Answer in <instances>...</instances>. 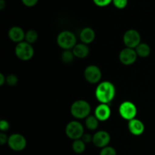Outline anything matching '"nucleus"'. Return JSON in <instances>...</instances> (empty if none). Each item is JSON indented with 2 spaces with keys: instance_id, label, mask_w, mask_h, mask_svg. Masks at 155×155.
I'll list each match as a JSON object with an SVG mask.
<instances>
[{
  "instance_id": "nucleus-1",
  "label": "nucleus",
  "mask_w": 155,
  "mask_h": 155,
  "mask_svg": "<svg viewBox=\"0 0 155 155\" xmlns=\"http://www.w3.org/2000/svg\"><path fill=\"white\" fill-rule=\"evenodd\" d=\"M95 97L101 104H108L116 95V88L110 81H103L95 89Z\"/></svg>"
},
{
  "instance_id": "nucleus-2",
  "label": "nucleus",
  "mask_w": 155,
  "mask_h": 155,
  "mask_svg": "<svg viewBox=\"0 0 155 155\" xmlns=\"http://www.w3.org/2000/svg\"><path fill=\"white\" fill-rule=\"evenodd\" d=\"M71 113L76 119H84L91 113V105L85 100H77L71 107Z\"/></svg>"
},
{
  "instance_id": "nucleus-3",
  "label": "nucleus",
  "mask_w": 155,
  "mask_h": 155,
  "mask_svg": "<svg viewBox=\"0 0 155 155\" xmlns=\"http://www.w3.org/2000/svg\"><path fill=\"white\" fill-rule=\"evenodd\" d=\"M57 43L64 50H72L77 45V37L75 34L69 30L61 32L57 37Z\"/></svg>"
},
{
  "instance_id": "nucleus-4",
  "label": "nucleus",
  "mask_w": 155,
  "mask_h": 155,
  "mask_svg": "<svg viewBox=\"0 0 155 155\" xmlns=\"http://www.w3.org/2000/svg\"><path fill=\"white\" fill-rule=\"evenodd\" d=\"M65 133L69 139L77 140L83 137L84 134V127L83 124L77 120H73L68 123L65 128Z\"/></svg>"
},
{
  "instance_id": "nucleus-5",
  "label": "nucleus",
  "mask_w": 155,
  "mask_h": 155,
  "mask_svg": "<svg viewBox=\"0 0 155 155\" xmlns=\"http://www.w3.org/2000/svg\"><path fill=\"white\" fill-rule=\"evenodd\" d=\"M17 57L21 61H27L34 55V49L31 44L27 42H21L17 44L15 50Z\"/></svg>"
},
{
  "instance_id": "nucleus-6",
  "label": "nucleus",
  "mask_w": 155,
  "mask_h": 155,
  "mask_svg": "<svg viewBox=\"0 0 155 155\" xmlns=\"http://www.w3.org/2000/svg\"><path fill=\"white\" fill-rule=\"evenodd\" d=\"M119 114L122 118L126 120H131L136 118L137 114V107L136 104L130 101H124L119 107Z\"/></svg>"
},
{
  "instance_id": "nucleus-7",
  "label": "nucleus",
  "mask_w": 155,
  "mask_h": 155,
  "mask_svg": "<svg viewBox=\"0 0 155 155\" xmlns=\"http://www.w3.org/2000/svg\"><path fill=\"white\" fill-rule=\"evenodd\" d=\"M124 45L127 48H136L141 43L140 33L134 29H130L125 32L123 37Z\"/></svg>"
},
{
  "instance_id": "nucleus-8",
  "label": "nucleus",
  "mask_w": 155,
  "mask_h": 155,
  "mask_svg": "<svg viewBox=\"0 0 155 155\" xmlns=\"http://www.w3.org/2000/svg\"><path fill=\"white\" fill-rule=\"evenodd\" d=\"M8 145L15 151H21L27 146V140L23 135L14 133L11 135L8 141Z\"/></svg>"
},
{
  "instance_id": "nucleus-9",
  "label": "nucleus",
  "mask_w": 155,
  "mask_h": 155,
  "mask_svg": "<svg viewBox=\"0 0 155 155\" xmlns=\"http://www.w3.org/2000/svg\"><path fill=\"white\" fill-rule=\"evenodd\" d=\"M102 74L101 71L96 65H89L84 71V77L88 83L91 84L98 83L101 80Z\"/></svg>"
},
{
  "instance_id": "nucleus-10",
  "label": "nucleus",
  "mask_w": 155,
  "mask_h": 155,
  "mask_svg": "<svg viewBox=\"0 0 155 155\" xmlns=\"http://www.w3.org/2000/svg\"><path fill=\"white\" fill-rule=\"evenodd\" d=\"M137 53L134 48H125L121 50L119 54V60L123 64L131 65L136 62L137 59Z\"/></svg>"
},
{
  "instance_id": "nucleus-11",
  "label": "nucleus",
  "mask_w": 155,
  "mask_h": 155,
  "mask_svg": "<svg viewBox=\"0 0 155 155\" xmlns=\"http://www.w3.org/2000/svg\"><path fill=\"white\" fill-rule=\"evenodd\" d=\"M110 142V136L107 131L100 130L93 135L92 143L98 148H103L108 146Z\"/></svg>"
},
{
  "instance_id": "nucleus-12",
  "label": "nucleus",
  "mask_w": 155,
  "mask_h": 155,
  "mask_svg": "<svg viewBox=\"0 0 155 155\" xmlns=\"http://www.w3.org/2000/svg\"><path fill=\"white\" fill-rule=\"evenodd\" d=\"M111 114V110L108 104H98L95 109L94 115L99 121H106L110 118Z\"/></svg>"
},
{
  "instance_id": "nucleus-13",
  "label": "nucleus",
  "mask_w": 155,
  "mask_h": 155,
  "mask_svg": "<svg viewBox=\"0 0 155 155\" xmlns=\"http://www.w3.org/2000/svg\"><path fill=\"white\" fill-rule=\"evenodd\" d=\"M128 129L131 134H133V136H138L144 133L145 125L142 120L134 118L128 122Z\"/></svg>"
},
{
  "instance_id": "nucleus-14",
  "label": "nucleus",
  "mask_w": 155,
  "mask_h": 155,
  "mask_svg": "<svg viewBox=\"0 0 155 155\" xmlns=\"http://www.w3.org/2000/svg\"><path fill=\"white\" fill-rule=\"evenodd\" d=\"M26 33L21 27L15 26L8 30V37L12 42L20 43L25 39Z\"/></svg>"
},
{
  "instance_id": "nucleus-15",
  "label": "nucleus",
  "mask_w": 155,
  "mask_h": 155,
  "mask_svg": "<svg viewBox=\"0 0 155 155\" xmlns=\"http://www.w3.org/2000/svg\"><path fill=\"white\" fill-rule=\"evenodd\" d=\"M95 38V33L93 29L91 27H85L81 30L80 33V39L82 43L88 44L92 43Z\"/></svg>"
},
{
  "instance_id": "nucleus-16",
  "label": "nucleus",
  "mask_w": 155,
  "mask_h": 155,
  "mask_svg": "<svg viewBox=\"0 0 155 155\" xmlns=\"http://www.w3.org/2000/svg\"><path fill=\"white\" fill-rule=\"evenodd\" d=\"M74 56L78 58H85L89 54V48L86 44L79 43L77 44L72 49Z\"/></svg>"
},
{
  "instance_id": "nucleus-17",
  "label": "nucleus",
  "mask_w": 155,
  "mask_h": 155,
  "mask_svg": "<svg viewBox=\"0 0 155 155\" xmlns=\"http://www.w3.org/2000/svg\"><path fill=\"white\" fill-rule=\"evenodd\" d=\"M135 50L137 53V55L141 58H147L151 54V48H150V46L147 43H144V42H141L135 48Z\"/></svg>"
},
{
  "instance_id": "nucleus-18",
  "label": "nucleus",
  "mask_w": 155,
  "mask_h": 155,
  "mask_svg": "<svg viewBox=\"0 0 155 155\" xmlns=\"http://www.w3.org/2000/svg\"><path fill=\"white\" fill-rule=\"evenodd\" d=\"M98 124H99V120L97 119L95 115H89V117L86 118V120H85L86 128L89 130H92V131L95 130L98 128Z\"/></svg>"
},
{
  "instance_id": "nucleus-19",
  "label": "nucleus",
  "mask_w": 155,
  "mask_h": 155,
  "mask_svg": "<svg viewBox=\"0 0 155 155\" xmlns=\"http://www.w3.org/2000/svg\"><path fill=\"white\" fill-rule=\"evenodd\" d=\"M72 149L77 154H82L86 150V143L81 139L74 140L72 144Z\"/></svg>"
},
{
  "instance_id": "nucleus-20",
  "label": "nucleus",
  "mask_w": 155,
  "mask_h": 155,
  "mask_svg": "<svg viewBox=\"0 0 155 155\" xmlns=\"http://www.w3.org/2000/svg\"><path fill=\"white\" fill-rule=\"evenodd\" d=\"M74 58H75V56L73 53V51H71V50H64L61 56L62 62H64V64L72 63L74 60Z\"/></svg>"
},
{
  "instance_id": "nucleus-21",
  "label": "nucleus",
  "mask_w": 155,
  "mask_h": 155,
  "mask_svg": "<svg viewBox=\"0 0 155 155\" xmlns=\"http://www.w3.org/2000/svg\"><path fill=\"white\" fill-rule=\"evenodd\" d=\"M38 39V33L35 30H29L26 33L25 35V42L30 44H33L37 41Z\"/></svg>"
},
{
  "instance_id": "nucleus-22",
  "label": "nucleus",
  "mask_w": 155,
  "mask_h": 155,
  "mask_svg": "<svg viewBox=\"0 0 155 155\" xmlns=\"http://www.w3.org/2000/svg\"><path fill=\"white\" fill-rule=\"evenodd\" d=\"M18 82V78L15 74H9L6 77V83L8 86H16Z\"/></svg>"
},
{
  "instance_id": "nucleus-23",
  "label": "nucleus",
  "mask_w": 155,
  "mask_h": 155,
  "mask_svg": "<svg viewBox=\"0 0 155 155\" xmlns=\"http://www.w3.org/2000/svg\"><path fill=\"white\" fill-rule=\"evenodd\" d=\"M99 155H117V151L113 147L107 146L101 150Z\"/></svg>"
},
{
  "instance_id": "nucleus-24",
  "label": "nucleus",
  "mask_w": 155,
  "mask_h": 155,
  "mask_svg": "<svg viewBox=\"0 0 155 155\" xmlns=\"http://www.w3.org/2000/svg\"><path fill=\"white\" fill-rule=\"evenodd\" d=\"M112 2L117 8L123 9L127 7L128 4V0H113Z\"/></svg>"
},
{
  "instance_id": "nucleus-25",
  "label": "nucleus",
  "mask_w": 155,
  "mask_h": 155,
  "mask_svg": "<svg viewBox=\"0 0 155 155\" xmlns=\"http://www.w3.org/2000/svg\"><path fill=\"white\" fill-rule=\"evenodd\" d=\"M93 2L99 7H105L108 5L110 2H113V0H92Z\"/></svg>"
},
{
  "instance_id": "nucleus-26",
  "label": "nucleus",
  "mask_w": 155,
  "mask_h": 155,
  "mask_svg": "<svg viewBox=\"0 0 155 155\" xmlns=\"http://www.w3.org/2000/svg\"><path fill=\"white\" fill-rule=\"evenodd\" d=\"M10 128V124L5 120H2L0 121V130H1L2 132H6L9 130Z\"/></svg>"
},
{
  "instance_id": "nucleus-27",
  "label": "nucleus",
  "mask_w": 155,
  "mask_h": 155,
  "mask_svg": "<svg viewBox=\"0 0 155 155\" xmlns=\"http://www.w3.org/2000/svg\"><path fill=\"white\" fill-rule=\"evenodd\" d=\"M82 140L85 142V143H89V142H92V139H93V136H92L89 133H84L83 136V137L81 138Z\"/></svg>"
},
{
  "instance_id": "nucleus-28",
  "label": "nucleus",
  "mask_w": 155,
  "mask_h": 155,
  "mask_svg": "<svg viewBox=\"0 0 155 155\" xmlns=\"http://www.w3.org/2000/svg\"><path fill=\"white\" fill-rule=\"evenodd\" d=\"M21 1L24 5L27 6V7H33V6L36 5L39 0H21Z\"/></svg>"
},
{
  "instance_id": "nucleus-29",
  "label": "nucleus",
  "mask_w": 155,
  "mask_h": 155,
  "mask_svg": "<svg viewBox=\"0 0 155 155\" xmlns=\"http://www.w3.org/2000/svg\"><path fill=\"white\" fill-rule=\"evenodd\" d=\"M8 138L9 137L5 134V133L2 132V133H0V144H1V145H4L5 144L8 143Z\"/></svg>"
},
{
  "instance_id": "nucleus-30",
  "label": "nucleus",
  "mask_w": 155,
  "mask_h": 155,
  "mask_svg": "<svg viewBox=\"0 0 155 155\" xmlns=\"http://www.w3.org/2000/svg\"><path fill=\"white\" fill-rule=\"evenodd\" d=\"M5 82H6V77H5V75L2 74V73H1V74H0V86H3Z\"/></svg>"
},
{
  "instance_id": "nucleus-31",
  "label": "nucleus",
  "mask_w": 155,
  "mask_h": 155,
  "mask_svg": "<svg viewBox=\"0 0 155 155\" xmlns=\"http://www.w3.org/2000/svg\"><path fill=\"white\" fill-rule=\"evenodd\" d=\"M6 5V3L5 0H0V10H3Z\"/></svg>"
}]
</instances>
